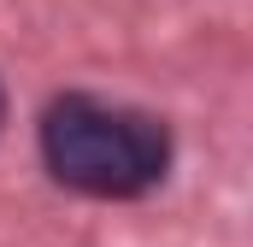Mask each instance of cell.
<instances>
[{
	"mask_svg": "<svg viewBox=\"0 0 253 247\" xmlns=\"http://www.w3.org/2000/svg\"><path fill=\"white\" fill-rule=\"evenodd\" d=\"M42 159L65 188L94 194V200H129L165 177L171 165V135L165 124L118 106V100H94V94H65L42 118Z\"/></svg>",
	"mask_w": 253,
	"mask_h": 247,
	"instance_id": "obj_1",
	"label": "cell"
}]
</instances>
